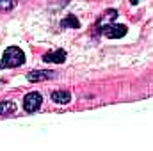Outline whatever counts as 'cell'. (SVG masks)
<instances>
[{
    "mask_svg": "<svg viewBox=\"0 0 153 151\" xmlns=\"http://www.w3.org/2000/svg\"><path fill=\"white\" fill-rule=\"evenodd\" d=\"M116 16H117V11H116V9H109V11H105V13L102 14V18L98 20V23H96L98 30H103L105 27L112 25V21L116 20Z\"/></svg>",
    "mask_w": 153,
    "mask_h": 151,
    "instance_id": "obj_5",
    "label": "cell"
},
{
    "mask_svg": "<svg viewBox=\"0 0 153 151\" xmlns=\"http://www.w3.org/2000/svg\"><path fill=\"white\" fill-rule=\"evenodd\" d=\"M52 78H55V73L53 71H45V70H36V71H30L27 75L29 82H43V80H52Z\"/></svg>",
    "mask_w": 153,
    "mask_h": 151,
    "instance_id": "obj_6",
    "label": "cell"
},
{
    "mask_svg": "<svg viewBox=\"0 0 153 151\" xmlns=\"http://www.w3.org/2000/svg\"><path fill=\"white\" fill-rule=\"evenodd\" d=\"M126 25H116V23H112V25H109V27H105L103 30H100L105 38H109V39H119V38H123L125 34H126Z\"/></svg>",
    "mask_w": 153,
    "mask_h": 151,
    "instance_id": "obj_3",
    "label": "cell"
},
{
    "mask_svg": "<svg viewBox=\"0 0 153 151\" xmlns=\"http://www.w3.org/2000/svg\"><path fill=\"white\" fill-rule=\"evenodd\" d=\"M16 5V2H0V11H11Z\"/></svg>",
    "mask_w": 153,
    "mask_h": 151,
    "instance_id": "obj_10",
    "label": "cell"
},
{
    "mask_svg": "<svg viewBox=\"0 0 153 151\" xmlns=\"http://www.w3.org/2000/svg\"><path fill=\"white\" fill-rule=\"evenodd\" d=\"M43 61L45 62H50V64H62L66 61V50H55V52H48L43 55Z\"/></svg>",
    "mask_w": 153,
    "mask_h": 151,
    "instance_id": "obj_4",
    "label": "cell"
},
{
    "mask_svg": "<svg viewBox=\"0 0 153 151\" xmlns=\"http://www.w3.org/2000/svg\"><path fill=\"white\" fill-rule=\"evenodd\" d=\"M41 103H43V96L39 94L38 91H32V93L25 94V98H23V109H25V112H36L41 107Z\"/></svg>",
    "mask_w": 153,
    "mask_h": 151,
    "instance_id": "obj_2",
    "label": "cell"
},
{
    "mask_svg": "<svg viewBox=\"0 0 153 151\" xmlns=\"http://www.w3.org/2000/svg\"><path fill=\"white\" fill-rule=\"evenodd\" d=\"M52 101L53 103H59V105H66V103H70L71 101V94H70V91H53L52 93Z\"/></svg>",
    "mask_w": 153,
    "mask_h": 151,
    "instance_id": "obj_7",
    "label": "cell"
},
{
    "mask_svg": "<svg viewBox=\"0 0 153 151\" xmlns=\"http://www.w3.org/2000/svg\"><path fill=\"white\" fill-rule=\"evenodd\" d=\"M23 64H25L23 50H20L18 46L5 48V52L2 55V61H0V70H4V68H18V66H23Z\"/></svg>",
    "mask_w": 153,
    "mask_h": 151,
    "instance_id": "obj_1",
    "label": "cell"
},
{
    "mask_svg": "<svg viewBox=\"0 0 153 151\" xmlns=\"http://www.w3.org/2000/svg\"><path fill=\"white\" fill-rule=\"evenodd\" d=\"M14 110H16V103L5 101V100L0 101V115H11V114H14Z\"/></svg>",
    "mask_w": 153,
    "mask_h": 151,
    "instance_id": "obj_9",
    "label": "cell"
},
{
    "mask_svg": "<svg viewBox=\"0 0 153 151\" xmlns=\"http://www.w3.org/2000/svg\"><path fill=\"white\" fill-rule=\"evenodd\" d=\"M61 27L62 29H78L80 27V21L75 14H68L62 21H61Z\"/></svg>",
    "mask_w": 153,
    "mask_h": 151,
    "instance_id": "obj_8",
    "label": "cell"
}]
</instances>
